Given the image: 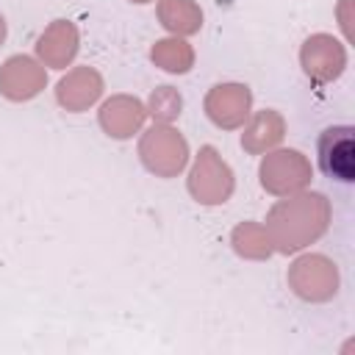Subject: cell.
I'll use <instances>...</instances> for the list:
<instances>
[{
	"instance_id": "6da1fadb",
	"label": "cell",
	"mask_w": 355,
	"mask_h": 355,
	"mask_svg": "<svg viewBox=\"0 0 355 355\" xmlns=\"http://www.w3.org/2000/svg\"><path fill=\"white\" fill-rule=\"evenodd\" d=\"M316 161L324 178L338 183L355 180V130L352 125H330L319 133Z\"/></svg>"
}]
</instances>
